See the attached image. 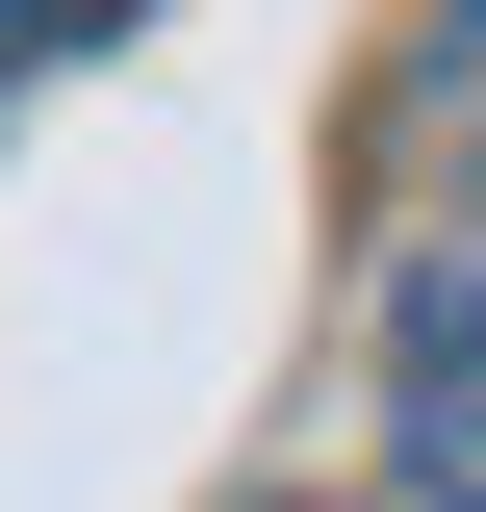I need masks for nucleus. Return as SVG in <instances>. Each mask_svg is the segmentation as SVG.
Returning <instances> with one entry per match:
<instances>
[{
	"mask_svg": "<svg viewBox=\"0 0 486 512\" xmlns=\"http://www.w3.org/2000/svg\"><path fill=\"white\" fill-rule=\"evenodd\" d=\"M384 487L486 512V231H435L410 282H384Z\"/></svg>",
	"mask_w": 486,
	"mask_h": 512,
	"instance_id": "f257e3e1",
	"label": "nucleus"
},
{
	"mask_svg": "<svg viewBox=\"0 0 486 512\" xmlns=\"http://www.w3.org/2000/svg\"><path fill=\"white\" fill-rule=\"evenodd\" d=\"M359 180H486V0H435V26H410V52H384L359 77Z\"/></svg>",
	"mask_w": 486,
	"mask_h": 512,
	"instance_id": "f03ea898",
	"label": "nucleus"
},
{
	"mask_svg": "<svg viewBox=\"0 0 486 512\" xmlns=\"http://www.w3.org/2000/svg\"><path fill=\"white\" fill-rule=\"evenodd\" d=\"M77 26H103V0H0V103H26V77H52Z\"/></svg>",
	"mask_w": 486,
	"mask_h": 512,
	"instance_id": "7ed1b4c3",
	"label": "nucleus"
}]
</instances>
